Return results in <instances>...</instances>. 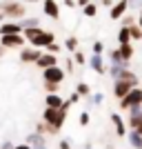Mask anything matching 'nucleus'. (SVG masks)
<instances>
[{"label": "nucleus", "mask_w": 142, "mask_h": 149, "mask_svg": "<svg viewBox=\"0 0 142 149\" xmlns=\"http://www.w3.org/2000/svg\"><path fill=\"white\" fill-rule=\"evenodd\" d=\"M22 38H25L31 47H36V49H44L47 45L56 42L53 31H47L44 27H25V29H22Z\"/></svg>", "instance_id": "1"}, {"label": "nucleus", "mask_w": 142, "mask_h": 149, "mask_svg": "<svg viewBox=\"0 0 142 149\" xmlns=\"http://www.w3.org/2000/svg\"><path fill=\"white\" fill-rule=\"evenodd\" d=\"M0 13H2V18L5 20H22L27 16V5L22 0H5L2 5H0Z\"/></svg>", "instance_id": "2"}, {"label": "nucleus", "mask_w": 142, "mask_h": 149, "mask_svg": "<svg viewBox=\"0 0 142 149\" xmlns=\"http://www.w3.org/2000/svg\"><path fill=\"white\" fill-rule=\"evenodd\" d=\"M42 123L51 125V127H56L58 131L62 129V125L67 123V111H62V109H51V107H44L42 111Z\"/></svg>", "instance_id": "3"}, {"label": "nucleus", "mask_w": 142, "mask_h": 149, "mask_svg": "<svg viewBox=\"0 0 142 149\" xmlns=\"http://www.w3.org/2000/svg\"><path fill=\"white\" fill-rule=\"evenodd\" d=\"M118 107H120L122 111H129L133 107H142V87H133L124 98L118 100Z\"/></svg>", "instance_id": "4"}, {"label": "nucleus", "mask_w": 142, "mask_h": 149, "mask_svg": "<svg viewBox=\"0 0 142 149\" xmlns=\"http://www.w3.org/2000/svg\"><path fill=\"white\" fill-rule=\"evenodd\" d=\"M64 78H67V74H64V69H62L60 65H53V67H49V69H42V82H56V85H62Z\"/></svg>", "instance_id": "5"}, {"label": "nucleus", "mask_w": 142, "mask_h": 149, "mask_svg": "<svg viewBox=\"0 0 142 149\" xmlns=\"http://www.w3.org/2000/svg\"><path fill=\"white\" fill-rule=\"evenodd\" d=\"M27 45V40L22 38V33H9V36H0V47L5 49H22Z\"/></svg>", "instance_id": "6"}, {"label": "nucleus", "mask_w": 142, "mask_h": 149, "mask_svg": "<svg viewBox=\"0 0 142 149\" xmlns=\"http://www.w3.org/2000/svg\"><path fill=\"white\" fill-rule=\"evenodd\" d=\"M42 49H36V47H31V45H25L22 49H20V62H25V65H36V60L40 58Z\"/></svg>", "instance_id": "7"}, {"label": "nucleus", "mask_w": 142, "mask_h": 149, "mask_svg": "<svg viewBox=\"0 0 142 149\" xmlns=\"http://www.w3.org/2000/svg\"><path fill=\"white\" fill-rule=\"evenodd\" d=\"M133 87H138V85H133V82H129V80H122V78H118V80H113V96L120 100V98H124V96H127Z\"/></svg>", "instance_id": "8"}, {"label": "nucleus", "mask_w": 142, "mask_h": 149, "mask_svg": "<svg viewBox=\"0 0 142 149\" xmlns=\"http://www.w3.org/2000/svg\"><path fill=\"white\" fill-rule=\"evenodd\" d=\"M25 145H29L31 149H49L47 147V136H40V134H27L25 138Z\"/></svg>", "instance_id": "9"}, {"label": "nucleus", "mask_w": 142, "mask_h": 149, "mask_svg": "<svg viewBox=\"0 0 142 149\" xmlns=\"http://www.w3.org/2000/svg\"><path fill=\"white\" fill-rule=\"evenodd\" d=\"M87 65L96 71V74H100V76H105L107 74V65H105V58L102 56H98V54H91V56L87 58Z\"/></svg>", "instance_id": "10"}, {"label": "nucleus", "mask_w": 142, "mask_h": 149, "mask_svg": "<svg viewBox=\"0 0 142 149\" xmlns=\"http://www.w3.org/2000/svg\"><path fill=\"white\" fill-rule=\"evenodd\" d=\"M42 11H44V16L51 18V20L60 18V5H58L56 0H44L42 2Z\"/></svg>", "instance_id": "11"}, {"label": "nucleus", "mask_w": 142, "mask_h": 149, "mask_svg": "<svg viewBox=\"0 0 142 149\" xmlns=\"http://www.w3.org/2000/svg\"><path fill=\"white\" fill-rule=\"evenodd\" d=\"M111 123H113V129H116V136L118 138H124V136H127V131H129V129H127V123H124V118L118 111L111 113Z\"/></svg>", "instance_id": "12"}, {"label": "nucleus", "mask_w": 142, "mask_h": 149, "mask_svg": "<svg viewBox=\"0 0 142 149\" xmlns=\"http://www.w3.org/2000/svg\"><path fill=\"white\" fill-rule=\"evenodd\" d=\"M127 11H129V0H118L116 5L111 7V11H109V18L111 20H120Z\"/></svg>", "instance_id": "13"}, {"label": "nucleus", "mask_w": 142, "mask_h": 149, "mask_svg": "<svg viewBox=\"0 0 142 149\" xmlns=\"http://www.w3.org/2000/svg\"><path fill=\"white\" fill-rule=\"evenodd\" d=\"M127 113H129L127 116V129H136L138 125L142 123V107H133Z\"/></svg>", "instance_id": "14"}, {"label": "nucleus", "mask_w": 142, "mask_h": 149, "mask_svg": "<svg viewBox=\"0 0 142 149\" xmlns=\"http://www.w3.org/2000/svg\"><path fill=\"white\" fill-rule=\"evenodd\" d=\"M53 65H58V56L47 54V51H42V54H40V58L36 60V67H38V69H49V67H53Z\"/></svg>", "instance_id": "15"}, {"label": "nucleus", "mask_w": 142, "mask_h": 149, "mask_svg": "<svg viewBox=\"0 0 142 149\" xmlns=\"http://www.w3.org/2000/svg\"><path fill=\"white\" fill-rule=\"evenodd\" d=\"M9 33H22V27H20V22L5 20V22L0 25V36H9Z\"/></svg>", "instance_id": "16"}, {"label": "nucleus", "mask_w": 142, "mask_h": 149, "mask_svg": "<svg viewBox=\"0 0 142 149\" xmlns=\"http://www.w3.org/2000/svg\"><path fill=\"white\" fill-rule=\"evenodd\" d=\"M64 98H62L60 93H47L44 96V107H51V109H60Z\"/></svg>", "instance_id": "17"}, {"label": "nucleus", "mask_w": 142, "mask_h": 149, "mask_svg": "<svg viewBox=\"0 0 142 149\" xmlns=\"http://www.w3.org/2000/svg\"><path fill=\"white\" fill-rule=\"evenodd\" d=\"M36 134H40V136H58L60 131H58L56 127H51V125H47V123L40 120V123L36 125Z\"/></svg>", "instance_id": "18"}, {"label": "nucleus", "mask_w": 142, "mask_h": 149, "mask_svg": "<svg viewBox=\"0 0 142 149\" xmlns=\"http://www.w3.org/2000/svg\"><path fill=\"white\" fill-rule=\"evenodd\" d=\"M127 140H129V145L133 149H142V134L136 129H129L127 131Z\"/></svg>", "instance_id": "19"}, {"label": "nucleus", "mask_w": 142, "mask_h": 149, "mask_svg": "<svg viewBox=\"0 0 142 149\" xmlns=\"http://www.w3.org/2000/svg\"><path fill=\"white\" fill-rule=\"evenodd\" d=\"M107 58H109V65H120V67H129V62H124L120 51L118 49H109L107 51Z\"/></svg>", "instance_id": "20"}, {"label": "nucleus", "mask_w": 142, "mask_h": 149, "mask_svg": "<svg viewBox=\"0 0 142 149\" xmlns=\"http://www.w3.org/2000/svg\"><path fill=\"white\" fill-rule=\"evenodd\" d=\"M102 102H105V93H100V91L91 93V96L87 98V107H100Z\"/></svg>", "instance_id": "21"}, {"label": "nucleus", "mask_w": 142, "mask_h": 149, "mask_svg": "<svg viewBox=\"0 0 142 149\" xmlns=\"http://www.w3.org/2000/svg\"><path fill=\"white\" fill-rule=\"evenodd\" d=\"M118 51H120V56H122L124 62H129L131 58H133V47H131V42H129V45H120V47H118Z\"/></svg>", "instance_id": "22"}, {"label": "nucleus", "mask_w": 142, "mask_h": 149, "mask_svg": "<svg viewBox=\"0 0 142 149\" xmlns=\"http://www.w3.org/2000/svg\"><path fill=\"white\" fill-rule=\"evenodd\" d=\"M131 36H129V27H120L118 29V45H129Z\"/></svg>", "instance_id": "23"}, {"label": "nucleus", "mask_w": 142, "mask_h": 149, "mask_svg": "<svg viewBox=\"0 0 142 149\" xmlns=\"http://www.w3.org/2000/svg\"><path fill=\"white\" fill-rule=\"evenodd\" d=\"M20 27L25 29V27H40V18L38 16H25V18L20 20Z\"/></svg>", "instance_id": "24"}, {"label": "nucleus", "mask_w": 142, "mask_h": 149, "mask_svg": "<svg viewBox=\"0 0 142 149\" xmlns=\"http://www.w3.org/2000/svg\"><path fill=\"white\" fill-rule=\"evenodd\" d=\"M76 93H78L80 98H89V96H91V87H89L87 82H78V85H76Z\"/></svg>", "instance_id": "25"}, {"label": "nucleus", "mask_w": 142, "mask_h": 149, "mask_svg": "<svg viewBox=\"0 0 142 149\" xmlns=\"http://www.w3.org/2000/svg\"><path fill=\"white\" fill-rule=\"evenodd\" d=\"M124 69H129V67H120V65H109V67H107V74L111 76L113 80H118V78H120V74H122Z\"/></svg>", "instance_id": "26"}, {"label": "nucleus", "mask_w": 142, "mask_h": 149, "mask_svg": "<svg viewBox=\"0 0 142 149\" xmlns=\"http://www.w3.org/2000/svg\"><path fill=\"white\" fill-rule=\"evenodd\" d=\"M71 60H73L76 67H82V65H87V54H85V51H80V49H76Z\"/></svg>", "instance_id": "27"}, {"label": "nucleus", "mask_w": 142, "mask_h": 149, "mask_svg": "<svg viewBox=\"0 0 142 149\" xmlns=\"http://www.w3.org/2000/svg\"><path fill=\"white\" fill-rule=\"evenodd\" d=\"M82 13H85L87 18H96V16H98V5H96V2L85 5V7H82Z\"/></svg>", "instance_id": "28"}, {"label": "nucleus", "mask_w": 142, "mask_h": 149, "mask_svg": "<svg viewBox=\"0 0 142 149\" xmlns=\"http://www.w3.org/2000/svg\"><path fill=\"white\" fill-rule=\"evenodd\" d=\"M78 45H80V42H78V38H76V36H69L67 40H64V45H62V47H64L67 51H71V54H73V51L78 49Z\"/></svg>", "instance_id": "29"}, {"label": "nucleus", "mask_w": 142, "mask_h": 149, "mask_svg": "<svg viewBox=\"0 0 142 149\" xmlns=\"http://www.w3.org/2000/svg\"><path fill=\"white\" fill-rule=\"evenodd\" d=\"M129 36H131V40H142V29L138 25H131L129 27Z\"/></svg>", "instance_id": "30"}, {"label": "nucleus", "mask_w": 142, "mask_h": 149, "mask_svg": "<svg viewBox=\"0 0 142 149\" xmlns=\"http://www.w3.org/2000/svg\"><path fill=\"white\" fill-rule=\"evenodd\" d=\"M42 51H47V54H53V56H58L62 51V45H56V42H51V45H47Z\"/></svg>", "instance_id": "31"}, {"label": "nucleus", "mask_w": 142, "mask_h": 149, "mask_svg": "<svg viewBox=\"0 0 142 149\" xmlns=\"http://www.w3.org/2000/svg\"><path fill=\"white\" fill-rule=\"evenodd\" d=\"M44 87V93H58L60 91V85H56V82H42Z\"/></svg>", "instance_id": "32"}, {"label": "nucleus", "mask_w": 142, "mask_h": 149, "mask_svg": "<svg viewBox=\"0 0 142 149\" xmlns=\"http://www.w3.org/2000/svg\"><path fill=\"white\" fill-rule=\"evenodd\" d=\"M91 54H98V56H102V54H105V42L96 40V42L91 45Z\"/></svg>", "instance_id": "33"}, {"label": "nucleus", "mask_w": 142, "mask_h": 149, "mask_svg": "<svg viewBox=\"0 0 142 149\" xmlns=\"http://www.w3.org/2000/svg\"><path fill=\"white\" fill-rule=\"evenodd\" d=\"M78 123H80V127H87V125L91 123V116H89V111H82L80 116H78Z\"/></svg>", "instance_id": "34"}, {"label": "nucleus", "mask_w": 142, "mask_h": 149, "mask_svg": "<svg viewBox=\"0 0 142 149\" xmlns=\"http://www.w3.org/2000/svg\"><path fill=\"white\" fill-rule=\"evenodd\" d=\"M120 20H122V27H131V25H136V18H133L131 13H124Z\"/></svg>", "instance_id": "35"}, {"label": "nucleus", "mask_w": 142, "mask_h": 149, "mask_svg": "<svg viewBox=\"0 0 142 149\" xmlns=\"http://www.w3.org/2000/svg\"><path fill=\"white\" fill-rule=\"evenodd\" d=\"M64 74H73L76 71V65H73V60H71V58H67V60H64Z\"/></svg>", "instance_id": "36"}, {"label": "nucleus", "mask_w": 142, "mask_h": 149, "mask_svg": "<svg viewBox=\"0 0 142 149\" xmlns=\"http://www.w3.org/2000/svg\"><path fill=\"white\" fill-rule=\"evenodd\" d=\"M58 149H71V140H69V138H62L60 143H58Z\"/></svg>", "instance_id": "37"}, {"label": "nucleus", "mask_w": 142, "mask_h": 149, "mask_svg": "<svg viewBox=\"0 0 142 149\" xmlns=\"http://www.w3.org/2000/svg\"><path fill=\"white\" fill-rule=\"evenodd\" d=\"M67 100H69V102H71V105H76V102H80V96H78V93L73 91V93H71V96H69Z\"/></svg>", "instance_id": "38"}, {"label": "nucleus", "mask_w": 142, "mask_h": 149, "mask_svg": "<svg viewBox=\"0 0 142 149\" xmlns=\"http://www.w3.org/2000/svg\"><path fill=\"white\" fill-rule=\"evenodd\" d=\"M133 7V9H140L142 7V0H129V9Z\"/></svg>", "instance_id": "39"}, {"label": "nucleus", "mask_w": 142, "mask_h": 149, "mask_svg": "<svg viewBox=\"0 0 142 149\" xmlns=\"http://www.w3.org/2000/svg\"><path fill=\"white\" fill-rule=\"evenodd\" d=\"M0 149H13V143L11 140H5V143H0Z\"/></svg>", "instance_id": "40"}, {"label": "nucleus", "mask_w": 142, "mask_h": 149, "mask_svg": "<svg viewBox=\"0 0 142 149\" xmlns=\"http://www.w3.org/2000/svg\"><path fill=\"white\" fill-rule=\"evenodd\" d=\"M62 2H64V7H71V9L76 7V0H62Z\"/></svg>", "instance_id": "41"}, {"label": "nucleus", "mask_w": 142, "mask_h": 149, "mask_svg": "<svg viewBox=\"0 0 142 149\" xmlns=\"http://www.w3.org/2000/svg\"><path fill=\"white\" fill-rule=\"evenodd\" d=\"M13 149H31L29 145H25V143H20V145H13Z\"/></svg>", "instance_id": "42"}, {"label": "nucleus", "mask_w": 142, "mask_h": 149, "mask_svg": "<svg viewBox=\"0 0 142 149\" xmlns=\"http://www.w3.org/2000/svg\"><path fill=\"white\" fill-rule=\"evenodd\" d=\"M85 5H89V0H76V7H85Z\"/></svg>", "instance_id": "43"}, {"label": "nucleus", "mask_w": 142, "mask_h": 149, "mask_svg": "<svg viewBox=\"0 0 142 149\" xmlns=\"http://www.w3.org/2000/svg\"><path fill=\"white\" fill-rule=\"evenodd\" d=\"M138 27L142 29V7H140V13H138Z\"/></svg>", "instance_id": "44"}, {"label": "nucleus", "mask_w": 142, "mask_h": 149, "mask_svg": "<svg viewBox=\"0 0 142 149\" xmlns=\"http://www.w3.org/2000/svg\"><path fill=\"white\" fill-rule=\"evenodd\" d=\"M100 2H102L105 7H113V0H100Z\"/></svg>", "instance_id": "45"}, {"label": "nucleus", "mask_w": 142, "mask_h": 149, "mask_svg": "<svg viewBox=\"0 0 142 149\" xmlns=\"http://www.w3.org/2000/svg\"><path fill=\"white\" fill-rule=\"evenodd\" d=\"M22 2H25V5H27V2H29V5H33V2H40V0H22Z\"/></svg>", "instance_id": "46"}, {"label": "nucleus", "mask_w": 142, "mask_h": 149, "mask_svg": "<svg viewBox=\"0 0 142 149\" xmlns=\"http://www.w3.org/2000/svg\"><path fill=\"white\" fill-rule=\"evenodd\" d=\"M5 51H7V49H5V47H0V58L5 56Z\"/></svg>", "instance_id": "47"}, {"label": "nucleus", "mask_w": 142, "mask_h": 149, "mask_svg": "<svg viewBox=\"0 0 142 149\" xmlns=\"http://www.w3.org/2000/svg\"><path fill=\"white\" fill-rule=\"evenodd\" d=\"M136 131H140V134H142V123H140V125L136 127Z\"/></svg>", "instance_id": "48"}]
</instances>
